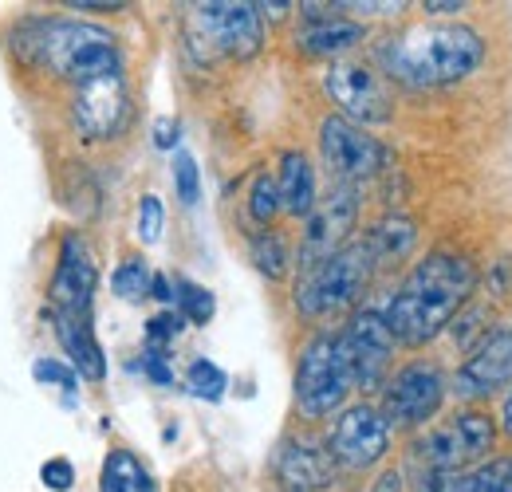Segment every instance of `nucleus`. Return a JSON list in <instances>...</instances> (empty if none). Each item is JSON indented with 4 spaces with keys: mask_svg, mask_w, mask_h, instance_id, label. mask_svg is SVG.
I'll return each instance as SVG.
<instances>
[{
    "mask_svg": "<svg viewBox=\"0 0 512 492\" xmlns=\"http://www.w3.org/2000/svg\"><path fill=\"white\" fill-rule=\"evenodd\" d=\"M67 8H79V12H123L127 4L123 0H67Z\"/></svg>",
    "mask_w": 512,
    "mask_h": 492,
    "instance_id": "nucleus-37",
    "label": "nucleus"
},
{
    "mask_svg": "<svg viewBox=\"0 0 512 492\" xmlns=\"http://www.w3.org/2000/svg\"><path fill=\"white\" fill-rule=\"evenodd\" d=\"M280 213V193H276V178L256 174L253 189H249V217L256 225H272Z\"/></svg>",
    "mask_w": 512,
    "mask_h": 492,
    "instance_id": "nucleus-28",
    "label": "nucleus"
},
{
    "mask_svg": "<svg viewBox=\"0 0 512 492\" xmlns=\"http://www.w3.org/2000/svg\"><path fill=\"white\" fill-rule=\"evenodd\" d=\"M320 154L339 185H355L375 178L386 166V146L367 134L363 126L347 123L339 115H327L320 126Z\"/></svg>",
    "mask_w": 512,
    "mask_h": 492,
    "instance_id": "nucleus-10",
    "label": "nucleus"
},
{
    "mask_svg": "<svg viewBox=\"0 0 512 492\" xmlns=\"http://www.w3.org/2000/svg\"><path fill=\"white\" fill-rule=\"evenodd\" d=\"M512 382V323L493 327L453 374V394L457 398H485Z\"/></svg>",
    "mask_w": 512,
    "mask_h": 492,
    "instance_id": "nucleus-15",
    "label": "nucleus"
},
{
    "mask_svg": "<svg viewBox=\"0 0 512 492\" xmlns=\"http://www.w3.org/2000/svg\"><path fill=\"white\" fill-rule=\"evenodd\" d=\"M174 300H178V315L182 319H190V323H209L213 319V311H217V300H213V292L209 288H201V284H193V280H178V292H174Z\"/></svg>",
    "mask_w": 512,
    "mask_h": 492,
    "instance_id": "nucleus-27",
    "label": "nucleus"
},
{
    "mask_svg": "<svg viewBox=\"0 0 512 492\" xmlns=\"http://www.w3.org/2000/svg\"><path fill=\"white\" fill-rule=\"evenodd\" d=\"M249 252H253V264L260 276H268V280H280L284 272H288V245H284V237L280 233H256L253 245H249Z\"/></svg>",
    "mask_w": 512,
    "mask_h": 492,
    "instance_id": "nucleus-24",
    "label": "nucleus"
},
{
    "mask_svg": "<svg viewBox=\"0 0 512 492\" xmlns=\"http://www.w3.org/2000/svg\"><path fill=\"white\" fill-rule=\"evenodd\" d=\"M331 103L339 107V119L355 126L386 123L390 119V91L386 83L363 63H335L323 79Z\"/></svg>",
    "mask_w": 512,
    "mask_h": 492,
    "instance_id": "nucleus-12",
    "label": "nucleus"
},
{
    "mask_svg": "<svg viewBox=\"0 0 512 492\" xmlns=\"http://www.w3.org/2000/svg\"><path fill=\"white\" fill-rule=\"evenodd\" d=\"M386 449H390V426L386 418L359 402V406H347L335 426H331V437H327V453L335 465L343 469H371L375 461H383Z\"/></svg>",
    "mask_w": 512,
    "mask_h": 492,
    "instance_id": "nucleus-11",
    "label": "nucleus"
},
{
    "mask_svg": "<svg viewBox=\"0 0 512 492\" xmlns=\"http://www.w3.org/2000/svg\"><path fill=\"white\" fill-rule=\"evenodd\" d=\"M32 40H24L28 60L48 67L67 83H91L103 75H123V56L115 48V36L99 24L83 20H32Z\"/></svg>",
    "mask_w": 512,
    "mask_h": 492,
    "instance_id": "nucleus-3",
    "label": "nucleus"
},
{
    "mask_svg": "<svg viewBox=\"0 0 512 492\" xmlns=\"http://www.w3.org/2000/svg\"><path fill=\"white\" fill-rule=\"evenodd\" d=\"M186 386H190L193 398H201V402H221L225 386H229V374L217 363H209V359H193L190 370H186Z\"/></svg>",
    "mask_w": 512,
    "mask_h": 492,
    "instance_id": "nucleus-26",
    "label": "nucleus"
},
{
    "mask_svg": "<svg viewBox=\"0 0 512 492\" xmlns=\"http://www.w3.org/2000/svg\"><path fill=\"white\" fill-rule=\"evenodd\" d=\"M111 288L123 304H142L150 296V268L142 256H123V264L111 276Z\"/></svg>",
    "mask_w": 512,
    "mask_h": 492,
    "instance_id": "nucleus-23",
    "label": "nucleus"
},
{
    "mask_svg": "<svg viewBox=\"0 0 512 492\" xmlns=\"http://www.w3.org/2000/svg\"><path fill=\"white\" fill-rule=\"evenodd\" d=\"M485 60V40L469 24H418L383 48L386 71L406 87H446L469 79Z\"/></svg>",
    "mask_w": 512,
    "mask_h": 492,
    "instance_id": "nucleus-2",
    "label": "nucleus"
},
{
    "mask_svg": "<svg viewBox=\"0 0 512 492\" xmlns=\"http://www.w3.org/2000/svg\"><path fill=\"white\" fill-rule=\"evenodd\" d=\"M154 146L158 150H174L178 146V123L174 119H158L154 123Z\"/></svg>",
    "mask_w": 512,
    "mask_h": 492,
    "instance_id": "nucleus-36",
    "label": "nucleus"
},
{
    "mask_svg": "<svg viewBox=\"0 0 512 492\" xmlns=\"http://www.w3.org/2000/svg\"><path fill=\"white\" fill-rule=\"evenodd\" d=\"M375 276V260L363 241L343 245L331 252L327 260L304 264L300 280H296V308L308 319H323V315H339V311L355 308L363 300V292L371 288Z\"/></svg>",
    "mask_w": 512,
    "mask_h": 492,
    "instance_id": "nucleus-4",
    "label": "nucleus"
},
{
    "mask_svg": "<svg viewBox=\"0 0 512 492\" xmlns=\"http://www.w3.org/2000/svg\"><path fill=\"white\" fill-rule=\"evenodd\" d=\"M95 280H99V268H95V256H91L87 241L79 233H67L64 245H60V264H56L52 288H48L56 311L87 315L91 296H95Z\"/></svg>",
    "mask_w": 512,
    "mask_h": 492,
    "instance_id": "nucleus-16",
    "label": "nucleus"
},
{
    "mask_svg": "<svg viewBox=\"0 0 512 492\" xmlns=\"http://www.w3.org/2000/svg\"><path fill=\"white\" fill-rule=\"evenodd\" d=\"M276 477L288 492H323L335 485V461L312 437H284L276 453Z\"/></svg>",
    "mask_w": 512,
    "mask_h": 492,
    "instance_id": "nucleus-17",
    "label": "nucleus"
},
{
    "mask_svg": "<svg viewBox=\"0 0 512 492\" xmlns=\"http://www.w3.org/2000/svg\"><path fill=\"white\" fill-rule=\"evenodd\" d=\"M276 193H280V209L292 213V217H308L316 209V170L312 162L300 154V150H288L280 154V182H276Z\"/></svg>",
    "mask_w": 512,
    "mask_h": 492,
    "instance_id": "nucleus-20",
    "label": "nucleus"
},
{
    "mask_svg": "<svg viewBox=\"0 0 512 492\" xmlns=\"http://www.w3.org/2000/svg\"><path fill=\"white\" fill-rule=\"evenodd\" d=\"M505 481H509V461L501 457V461H485V465L453 477L446 492H505Z\"/></svg>",
    "mask_w": 512,
    "mask_h": 492,
    "instance_id": "nucleus-25",
    "label": "nucleus"
},
{
    "mask_svg": "<svg viewBox=\"0 0 512 492\" xmlns=\"http://www.w3.org/2000/svg\"><path fill=\"white\" fill-rule=\"evenodd\" d=\"M182 327H186V319H182L178 311H162V315H154V319L146 323V339H150V347H162V343H170Z\"/></svg>",
    "mask_w": 512,
    "mask_h": 492,
    "instance_id": "nucleus-33",
    "label": "nucleus"
},
{
    "mask_svg": "<svg viewBox=\"0 0 512 492\" xmlns=\"http://www.w3.org/2000/svg\"><path fill=\"white\" fill-rule=\"evenodd\" d=\"M150 296H154V300H162V304H174V288H170V280H166L162 272H154V276H150Z\"/></svg>",
    "mask_w": 512,
    "mask_h": 492,
    "instance_id": "nucleus-39",
    "label": "nucleus"
},
{
    "mask_svg": "<svg viewBox=\"0 0 512 492\" xmlns=\"http://www.w3.org/2000/svg\"><path fill=\"white\" fill-rule=\"evenodd\" d=\"M40 481H44V489L67 492L71 485H75V469H71L67 457H48V461L40 465Z\"/></svg>",
    "mask_w": 512,
    "mask_h": 492,
    "instance_id": "nucleus-32",
    "label": "nucleus"
},
{
    "mask_svg": "<svg viewBox=\"0 0 512 492\" xmlns=\"http://www.w3.org/2000/svg\"><path fill=\"white\" fill-rule=\"evenodd\" d=\"M162 225H166V209L154 193H146L138 201V241L142 245H158L162 241Z\"/></svg>",
    "mask_w": 512,
    "mask_h": 492,
    "instance_id": "nucleus-29",
    "label": "nucleus"
},
{
    "mask_svg": "<svg viewBox=\"0 0 512 492\" xmlns=\"http://www.w3.org/2000/svg\"><path fill=\"white\" fill-rule=\"evenodd\" d=\"M193 28L201 40H209L217 52L233 60H253L264 48V20L256 4L245 0H209L193 4Z\"/></svg>",
    "mask_w": 512,
    "mask_h": 492,
    "instance_id": "nucleus-9",
    "label": "nucleus"
},
{
    "mask_svg": "<svg viewBox=\"0 0 512 492\" xmlns=\"http://www.w3.org/2000/svg\"><path fill=\"white\" fill-rule=\"evenodd\" d=\"M477 268L465 256L453 252H430L410 268L402 288L390 296L383 319L394 343L426 347L453 323V315L473 300Z\"/></svg>",
    "mask_w": 512,
    "mask_h": 492,
    "instance_id": "nucleus-1",
    "label": "nucleus"
},
{
    "mask_svg": "<svg viewBox=\"0 0 512 492\" xmlns=\"http://www.w3.org/2000/svg\"><path fill=\"white\" fill-rule=\"evenodd\" d=\"M505 492H512V461H509V481H505Z\"/></svg>",
    "mask_w": 512,
    "mask_h": 492,
    "instance_id": "nucleus-43",
    "label": "nucleus"
},
{
    "mask_svg": "<svg viewBox=\"0 0 512 492\" xmlns=\"http://www.w3.org/2000/svg\"><path fill=\"white\" fill-rule=\"evenodd\" d=\"M359 221V197L351 185H335L327 197L316 201V209L308 213V225H304V245H300V268L304 264H316L327 260L331 252L347 245L351 229Z\"/></svg>",
    "mask_w": 512,
    "mask_h": 492,
    "instance_id": "nucleus-13",
    "label": "nucleus"
},
{
    "mask_svg": "<svg viewBox=\"0 0 512 492\" xmlns=\"http://www.w3.org/2000/svg\"><path fill=\"white\" fill-rule=\"evenodd\" d=\"M355 390L347 355L339 347V335L320 331L304 343L300 351V367H296V406L304 418H327L335 414L347 394Z\"/></svg>",
    "mask_w": 512,
    "mask_h": 492,
    "instance_id": "nucleus-5",
    "label": "nucleus"
},
{
    "mask_svg": "<svg viewBox=\"0 0 512 492\" xmlns=\"http://www.w3.org/2000/svg\"><path fill=\"white\" fill-rule=\"evenodd\" d=\"M422 8H426L430 16H457V12L469 8V4H465V0H426Z\"/></svg>",
    "mask_w": 512,
    "mask_h": 492,
    "instance_id": "nucleus-38",
    "label": "nucleus"
},
{
    "mask_svg": "<svg viewBox=\"0 0 512 492\" xmlns=\"http://www.w3.org/2000/svg\"><path fill=\"white\" fill-rule=\"evenodd\" d=\"M174 185H178L182 205H197V197H201V178H197V162H193V154H186V150L174 154Z\"/></svg>",
    "mask_w": 512,
    "mask_h": 492,
    "instance_id": "nucleus-30",
    "label": "nucleus"
},
{
    "mask_svg": "<svg viewBox=\"0 0 512 492\" xmlns=\"http://www.w3.org/2000/svg\"><path fill=\"white\" fill-rule=\"evenodd\" d=\"M453 473H438V469H422L418 481H414V492H446Z\"/></svg>",
    "mask_w": 512,
    "mask_h": 492,
    "instance_id": "nucleus-35",
    "label": "nucleus"
},
{
    "mask_svg": "<svg viewBox=\"0 0 512 492\" xmlns=\"http://www.w3.org/2000/svg\"><path fill=\"white\" fill-rule=\"evenodd\" d=\"M99 492H158V481L130 449H111L99 473Z\"/></svg>",
    "mask_w": 512,
    "mask_h": 492,
    "instance_id": "nucleus-22",
    "label": "nucleus"
},
{
    "mask_svg": "<svg viewBox=\"0 0 512 492\" xmlns=\"http://www.w3.org/2000/svg\"><path fill=\"white\" fill-rule=\"evenodd\" d=\"M501 430L512 437V394L505 398V410H501Z\"/></svg>",
    "mask_w": 512,
    "mask_h": 492,
    "instance_id": "nucleus-42",
    "label": "nucleus"
},
{
    "mask_svg": "<svg viewBox=\"0 0 512 492\" xmlns=\"http://www.w3.org/2000/svg\"><path fill=\"white\" fill-rule=\"evenodd\" d=\"M367 492H402V473H398V469H386L383 477H379Z\"/></svg>",
    "mask_w": 512,
    "mask_h": 492,
    "instance_id": "nucleus-40",
    "label": "nucleus"
},
{
    "mask_svg": "<svg viewBox=\"0 0 512 492\" xmlns=\"http://www.w3.org/2000/svg\"><path fill=\"white\" fill-rule=\"evenodd\" d=\"M48 319L56 323L60 347H64V355H67V367L75 370L79 378L99 382V378L107 374V363H103V351H99V343H95V335H91L87 315H67V311L52 308L48 311Z\"/></svg>",
    "mask_w": 512,
    "mask_h": 492,
    "instance_id": "nucleus-19",
    "label": "nucleus"
},
{
    "mask_svg": "<svg viewBox=\"0 0 512 492\" xmlns=\"http://www.w3.org/2000/svg\"><path fill=\"white\" fill-rule=\"evenodd\" d=\"M288 8H292V4H256V12H264V16H272V20H276V16H288Z\"/></svg>",
    "mask_w": 512,
    "mask_h": 492,
    "instance_id": "nucleus-41",
    "label": "nucleus"
},
{
    "mask_svg": "<svg viewBox=\"0 0 512 492\" xmlns=\"http://www.w3.org/2000/svg\"><path fill=\"white\" fill-rule=\"evenodd\" d=\"M308 8V24L300 28V48L312 56H339L351 52L363 40V24H355L343 12H320V4H304Z\"/></svg>",
    "mask_w": 512,
    "mask_h": 492,
    "instance_id": "nucleus-18",
    "label": "nucleus"
},
{
    "mask_svg": "<svg viewBox=\"0 0 512 492\" xmlns=\"http://www.w3.org/2000/svg\"><path fill=\"white\" fill-rule=\"evenodd\" d=\"M446 402V374L438 363H406L383 386V414L386 426L394 430H414L426 426Z\"/></svg>",
    "mask_w": 512,
    "mask_h": 492,
    "instance_id": "nucleus-7",
    "label": "nucleus"
},
{
    "mask_svg": "<svg viewBox=\"0 0 512 492\" xmlns=\"http://www.w3.org/2000/svg\"><path fill=\"white\" fill-rule=\"evenodd\" d=\"M142 370L154 386H174V367H170V355L162 347H150L146 359H142Z\"/></svg>",
    "mask_w": 512,
    "mask_h": 492,
    "instance_id": "nucleus-34",
    "label": "nucleus"
},
{
    "mask_svg": "<svg viewBox=\"0 0 512 492\" xmlns=\"http://www.w3.org/2000/svg\"><path fill=\"white\" fill-rule=\"evenodd\" d=\"M367 252H371V260H375V268L379 264H398V260H406L414 245H418V225L410 221V217H402V213H390L383 217L371 233H367Z\"/></svg>",
    "mask_w": 512,
    "mask_h": 492,
    "instance_id": "nucleus-21",
    "label": "nucleus"
},
{
    "mask_svg": "<svg viewBox=\"0 0 512 492\" xmlns=\"http://www.w3.org/2000/svg\"><path fill=\"white\" fill-rule=\"evenodd\" d=\"M32 378H36L40 386H60L67 394L79 386V374L67 367V363H60V359H36V363H32Z\"/></svg>",
    "mask_w": 512,
    "mask_h": 492,
    "instance_id": "nucleus-31",
    "label": "nucleus"
},
{
    "mask_svg": "<svg viewBox=\"0 0 512 492\" xmlns=\"http://www.w3.org/2000/svg\"><path fill=\"white\" fill-rule=\"evenodd\" d=\"M130 99L127 79L123 75H103L91 83L75 87V103H71V119L83 138H111L127 123Z\"/></svg>",
    "mask_w": 512,
    "mask_h": 492,
    "instance_id": "nucleus-14",
    "label": "nucleus"
},
{
    "mask_svg": "<svg viewBox=\"0 0 512 492\" xmlns=\"http://www.w3.org/2000/svg\"><path fill=\"white\" fill-rule=\"evenodd\" d=\"M497 441V426L485 410H461L453 414L446 426L430 430L418 445V461L422 469H438V473H457L469 461H481Z\"/></svg>",
    "mask_w": 512,
    "mask_h": 492,
    "instance_id": "nucleus-6",
    "label": "nucleus"
},
{
    "mask_svg": "<svg viewBox=\"0 0 512 492\" xmlns=\"http://www.w3.org/2000/svg\"><path fill=\"white\" fill-rule=\"evenodd\" d=\"M339 347L347 355V367H351V382L355 390L363 394H375L386 386V374L394 363V335L386 327L383 311L363 308L351 315V323L339 331Z\"/></svg>",
    "mask_w": 512,
    "mask_h": 492,
    "instance_id": "nucleus-8",
    "label": "nucleus"
}]
</instances>
